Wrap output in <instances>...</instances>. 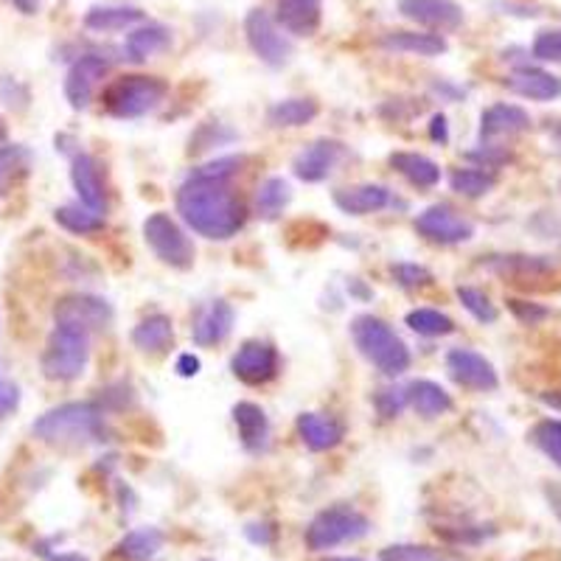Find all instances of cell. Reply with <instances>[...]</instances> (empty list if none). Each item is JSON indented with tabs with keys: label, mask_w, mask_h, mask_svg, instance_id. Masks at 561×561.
<instances>
[{
	"label": "cell",
	"mask_w": 561,
	"mask_h": 561,
	"mask_svg": "<svg viewBox=\"0 0 561 561\" xmlns=\"http://www.w3.org/2000/svg\"><path fill=\"white\" fill-rule=\"evenodd\" d=\"M404 323L421 337H447V334L455 332V320L449 314L438 312V309H413L404 318Z\"/></svg>",
	"instance_id": "obj_36"
},
{
	"label": "cell",
	"mask_w": 561,
	"mask_h": 561,
	"mask_svg": "<svg viewBox=\"0 0 561 561\" xmlns=\"http://www.w3.org/2000/svg\"><path fill=\"white\" fill-rule=\"evenodd\" d=\"M382 561H453L444 550L427 545H390L382 550Z\"/></svg>",
	"instance_id": "obj_40"
},
{
	"label": "cell",
	"mask_w": 561,
	"mask_h": 561,
	"mask_svg": "<svg viewBox=\"0 0 561 561\" xmlns=\"http://www.w3.org/2000/svg\"><path fill=\"white\" fill-rule=\"evenodd\" d=\"M12 7L18 9L20 14H28V18H32V14H37L39 9H43V0H12Z\"/></svg>",
	"instance_id": "obj_50"
},
{
	"label": "cell",
	"mask_w": 561,
	"mask_h": 561,
	"mask_svg": "<svg viewBox=\"0 0 561 561\" xmlns=\"http://www.w3.org/2000/svg\"><path fill=\"white\" fill-rule=\"evenodd\" d=\"M140 20H144V12L135 7H93L84 14V28L99 34L124 32Z\"/></svg>",
	"instance_id": "obj_29"
},
{
	"label": "cell",
	"mask_w": 561,
	"mask_h": 561,
	"mask_svg": "<svg viewBox=\"0 0 561 561\" xmlns=\"http://www.w3.org/2000/svg\"><path fill=\"white\" fill-rule=\"evenodd\" d=\"M370 530V519L359 514L351 505H332L323 508L307 528V548L320 553V550H332L337 545L357 542Z\"/></svg>",
	"instance_id": "obj_6"
},
{
	"label": "cell",
	"mask_w": 561,
	"mask_h": 561,
	"mask_svg": "<svg viewBox=\"0 0 561 561\" xmlns=\"http://www.w3.org/2000/svg\"><path fill=\"white\" fill-rule=\"evenodd\" d=\"M545 497H548L550 511H553V517L559 519V525H561V489L559 485H553V483L545 485Z\"/></svg>",
	"instance_id": "obj_49"
},
{
	"label": "cell",
	"mask_w": 561,
	"mask_h": 561,
	"mask_svg": "<svg viewBox=\"0 0 561 561\" xmlns=\"http://www.w3.org/2000/svg\"><path fill=\"white\" fill-rule=\"evenodd\" d=\"M233 320H237V312H233L228 300H210L208 307L199 309L197 320H194V343L203 345V348L222 343L233 332Z\"/></svg>",
	"instance_id": "obj_20"
},
{
	"label": "cell",
	"mask_w": 561,
	"mask_h": 561,
	"mask_svg": "<svg viewBox=\"0 0 561 561\" xmlns=\"http://www.w3.org/2000/svg\"><path fill=\"white\" fill-rule=\"evenodd\" d=\"M199 561H210V559H199Z\"/></svg>",
	"instance_id": "obj_55"
},
{
	"label": "cell",
	"mask_w": 561,
	"mask_h": 561,
	"mask_svg": "<svg viewBox=\"0 0 561 561\" xmlns=\"http://www.w3.org/2000/svg\"><path fill=\"white\" fill-rule=\"evenodd\" d=\"M399 12L433 32H458L463 26V9L455 0H399Z\"/></svg>",
	"instance_id": "obj_15"
},
{
	"label": "cell",
	"mask_w": 561,
	"mask_h": 561,
	"mask_svg": "<svg viewBox=\"0 0 561 561\" xmlns=\"http://www.w3.org/2000/svg\"><path fill=\"white\" fill-rule=\"evenodd\" d=\"M343 158H345V147L340 144V140L320 138L295 154L293 172L295 178L304 180V183H323V180L337 169V163Z\"/></svg>",
	"instance_id": "obj_13"
},
{
	"label": "cell",
	"mask_w": 561,
	"mask_h": 561,
	"mask_svg": "<svg viewBox=\"0 0 561 561\" xmlns=\"http://www.w3.org/2000/svg\"><path fill=\"white\" fill-rule=\"evenodd\" d=\"M334 205H337L343 214H348V217H368V214H377V210L388 208L390 192L385 185L377 183L351 185V188L334 192Z\"/></svg>",
	"instance_id": "obj_21"
},
{
	"label": "cell",
	"mask_w": 561,
	"mask_h": 561,
	"mask_svg": "<svg viewBox=\"0 0 561 561\" xmlns=\"http://www.w3.org/2000/svg\"><path fill=\"white\" fill-rule=\"evenodd\" d=\"M505 88L511 93H517V96L530 99V102H553V99L561 96V79L542 68H530V65L508 73Z\"/></svg>",
	"instance_id": "obj_19"
},
{
	"label": "cell",
	"mask_w": 561,
	"mask_h": 561,
	"mask_svg": "<svg viewBox=\"0 0 561 561\" xmlns=\"http://www.w3.org/2000/svg\"><path fill=\"white\" fill-rule=\"evenodd\" d=\"M325 561H363V559H325Z\"/></svg>",
	"instance_id": "obj_54"
},
{
	"label": "cell",
	"mask_w": 561,
	"mask_h": 561,
	"mask_svg": "<svg viewBox=\"0 0 561 561\" xmlns=\"http://www.w3.org/2000/svg\"><path fill=\"white\" fill-rule=\"evenodd\" d=\"M169 84L158 77H122L104 90V110L113 118H140L167 102Z\"/></svg>",
	"instance_id": "obj_4"
},
{
	"label": "cell",
	"mask_w": 561,
	"mask_h": 561,
	"mask_svg": "<svg viewBox=\"0 0 561 561\" xmlns=\"http://www.w3.org/2000/svg\"><path fill=\"white\" fill-rule=\"evenodd\" d=\"M169 45H172V32L163 23H147V26L129 32L127 43H124V54L133 62H147L154 54L167 51Z\"/></svg>",
	"instance_id": "obj_28"
},
{
	"label": "cell",
	"mask_w": 561,
	"mask_h": 561,
	"mask_svg": "<svg viewBox=\"0 0 561 561\" xmlns=\"http://www.w3.org/2000/svg\"><path fill=\"white\" fill-rule=\"evenodd\" d=\"M390 167L402 174L410 185L415 188H435L440 183V167L435 160H430L427 154L419 152H393L390 154Z\"/></svg>",
	"instance_id": "obj_27"
},
{
	"label": "cell",
	"mask_w": 561,
	"mask_h": 561,
	"mask_svg": "<svg viewBox=\"0 0 561 561\" xmlns=\"http://www.w3.org/2000/svg\"><path fill=\"white\" fill-rule=\"evenodd\" d=\"M3 138H7V124L0 122V140H3Z\"/></svg>",
	"instance_id": "obj_53"
},
{
	"label": "cell",
	"mask_w": 561,
	"mask_h": 561,
	"mask_svg": "<svg viewBox=\"0 0 561 561\" xmlns=\"http://www.w3.org/2000/svg\"><path fill=\"white\" fill-rule=\"evenodd\" d=\"M54 219H57L59 228H65L68 233H77V237H90V233H99V230H104L102 214L90 210L88 205H82V203L62 205V208L54 210Z\"/></svg>",
	"instance_id": "obj_34"
},
{
	"label": "cell",
	"mask_w": 561,
	"mask_h": 561,
	"mask_svg": "<svg viewBox=\"0 0 561 561\" xmlns=\"http://www.w3.org/2000/svg\"><path fill=\"white\" fill-rule=\"evenodd\" d=\"M320 113L314 99H284L270 107L267 118L273 127H304V124L314 122Z\"/></svg>",
	"instance_id": "obj_32"
},
{
	"label": "cell",
	"mask_w": 561,
	"mask_h": 561,
	"mask_svg": "<svg viewBox=\"0 0 561 561\" xmlns=\"http://www.w3.org/2000/svg\"><path fill=\"white\" fill-rule=\"evenodd\" d=\"M390 273H393L396 284H402V287L408 289H419L433 284V273H430L427 267H419V264H393Z\"/></svg>",
	"instance_id": "obj_42"
},
{
	"label": "cell",
	"mask_w": 561,
	"mask_h": 561,
	"mask_svg": "<svg viewBox=\"0 0 561 561\" xmlns=\"http://www.w3.org/2000/svg\"><path fill=\"white\" fill-rule=\"evenodd\" d=\"M20 408V388L9 379H0V419H9Z\"/></svg>",
	"instance_id": "obj_45"
},
{
	"label": "cell",
	"mask_w": 561,
	"mask_h": 561,
	"mask_svg": "<svg viewBox=\"0 0 561 561\" xmlns=\"http://www.w3.org/2000/svg\"><path fill=\"white\" fill-rule=\"evenodd\" d=\"M298 435L312 453H329L343 440L345 430L340 421L329 419L320 413H304L298 415Z\"/></svg>",
	"instance_id": "obj_22"
},
{
	"label": "cell",
	"mask_w": 561,
	"mask_h": 561,
	"mask_svg": "<svg viewBox=\"0 0 561 561\" xmlns=\"http://www.w3.org/2000/svg\"><path fill=\"white\" fill-rule=\"evenodd\" d=\"M530 438L561 469V419H545L530 430Z\"/></svg>",
	"instance_id": "obj_37"
},
{
	"label": "cell",
	"mask_w": 561,
	"mask_h": 561,
	"mask_svg": "<svg viewBox=\"0 0 561 561\" xmlns=\"http://www.w3.org/2000/svg\"><path fill=\"white\" fill-rule=\"evenodd\" d=\"M351 337L365 359L385 377H402L410 368V348L402 337L374 314H359L351 320Z\"/></svg>",
	"instance_id": "obj_3"
},
{
	"label": "cell",
	"mask_w": 561,
	"mask_h": 561,
	"mask_svg": "<svg viewBox=\"0 0 561 561\" xmlns=\"http://www.w3.org/2000/svg\"><path fill=\"white\" fill-rule=\"evenodd\" d=\"M144 239H147L149 250H152L167 267L188 270L194 264L192 239L185 237V230L180 228L169 214H163V210L149 214L147 222H144Z\"/></svg>",
	"instance_id": "obj_7"
},
{
	"label": "cell",
	"mask_w": 561,
	"mask_h": 561,
	"mask_svg": "<svg viewBox=\"0 0 561 561\" xmlns=\"http://www.w3.org/2000/svg\"><path fill=\"white\" fill-rule=\"evenodd\" d=\"M70 183L77 188L79 203L88 205L90 210L102 214L107 208V185H104V174L99 160L93 154H73L70 160Z\"/></svg>",
	"instance_id": "obj_16"
},
{
	"label": "cell",
	"mask_w": 561,
	"mask_h": 561,
	"mask_svg": "<svg viewBox=\"0 0 561 561\" xmlns=\"http://www.w3.org/2000/svg\"><path fill=\"white\" fill-rule=\"evenodd\" d=\"M530 129V115L517 104H491L480 115V140L494 144L500 138H514Z\"/></svg>",
	"instance_id": "obj_17"
},
{
	"label": "cell",
	"mask_w": 561,
	"mask_h": 561,
	"mask_svg": "<svg viewBox=\"0 0 561 561\" xmlns=\"http://www.w3.org/2000/svg\"><path fill=\"white\" fill-rule=\"evenodd\" d=\"M178 214L194 233L217 242L237 237L248 219V208L228 180L203 174H192L180 185Z\"/></svg>",
	"instance_id": "obj_1"
},
{
	"label": "cell",
	"mask_w": 561,
	"mask_h": 561,
	"mask_svg": "<svg viewBox=\"0 0 561 561\" xmlns=\"http://www.w3.org/2000/svg\"><path fill=\"white\" fill-rule=\"evenodd\" d=\"M385 51L396 54H415V57H440L447 54V39L440 34H427V32H388L379 39Z\"/></svg>",
	"instance_id": "obj_24"
},
{
	"label": "cell",
	"mask_w": 561,
	"mask_h": 561,
	"mask_svg": "<svg viewBox=\"0 0 561 561\" xmlns=\"http://www.w3.org/2000/svg\"><path fill=\"white\" fill-rule=\"evenodd\" d=\"M230 370L244 385H267L278 374V351L264 340H248L230 359Z\"/></svg>",
	"instance_id": "obj_12"
},
{
	"label": "cell",
	"mask_w": 561,
	"mask_h": 561,
	"mask_svg": "<svg viewBox=\"0 0 561 561\" xmlns=\"http://www.w3.org/2000/svg\"><path fill=\"white\" fill-rule=\"evenodd\" d=\"M534 57L539 62L561 65V28H545L534 39Z\"/></svg>",
	"instance_id": "obj_41"
},
{
	"label": "cell",
	"mask_w": 561,
	"mask_h": 561,
	"mask_svg": "<svg viewBox=\"0 0 561 561\" xmlns=\"http://www.w3.org/2000/svg\"><path fill=\"white\" fill-rule=\"evenodd\" d=\"M45 561H88L84 556L79 553H48V550H37Z\"/></svg>",
	"instance_id": "obj_51"
},
{
	"label": "cell",
	"mask_w": 561,
	"mask_h": 561,
	"mask_svg": "<svg viewBox=\"0 0 561 561\" xmlns=\"http://www.w3.org/2000/svg\"><path fill=\"white\" fill-rule=\"evenodd\" d=\"M323 20V0H278L275 23L295 37H314Z\"/></svg>",
	"instance_id": "obj_18"
},
{
	"label": "cell",
	"mask_w": 561,
	"mask_h": 561,
	"mask_svg": "<svg viewBox=\"0 0 561 561\" xmlns=\"http://www.w3.org/2000/svg\"><path fill=\"white\" fill-rule=\"evenodd\" d=\"M449 377L460 385V388L478 390V393H489V390L500 388V377L494 365L472 348H453L447 354Z\"/></svg>",
	"instance_id": "obj_11"
},
{
	"label": "cell",
	"mask_w": 561,
	"mask_h": 561,
	"mask_svg": "<svg viewBox=\"0 0 561 561\" xmlns=\"http://www.w3.org/2000/svg\"><path fill=\"white\" fill-rule=\"evenodd\" d=\"M293 199V188L284 178H270L259 185V192H255V214L267 222L278 219L284 214V208Z\"/></svg>",
	"instance_id": "obj_31"
},
{
	"label": "cell",
	"mask_w": 561,
	"mask_h": 561,
	"mask_svg": "<svg viewBox=\"0 0 561 561\" xmlns=\"http://www.w3.org/2000/svg\"><path fill=\"white\" fill-rule=\"evenodd\" d=\"M458 300L463 304L466 312L472 314L474 320H480V323H494L497 320V309H494V304H491L483 289L458 287Z\"/></svg>",
	"instance_id": "obj_39"
},
{
	"label": "cell",
	"mask_w": 561,
	"mask_h": 561,
	"mask_svg": "<svg viewBox=\"0 0 561 561\" xmlns=\"http://www.w3.org/2000/svg\"><path fill=\"white\" fill-rule=\"evenodd\" d=\"M167 542L163 530L158 528H135L118 542V556L127 561H149Z\"/></svg>",
	"instance_id": "obj_33"
},
{
	"label": "cell",
	"mask_w": 561,
	"mask_h": 561,
	"mask_svg": "<svg viewBox=\"0 0 561 561\" xmlns=\"http://www.w3.org/2000/svg\"><path fill=\"white\" fill-rule=\"evenodd\" d=\"M54 320H57V325H65V329L93 334L113 323V307L104 298H99V295L70 293L54 304Z\"/></svg>",
	"instance_id": "obj_8"
},
{
	"label": "cell",
	"mask_w": 561,
	"mask_h": 561,
	"mask_svg": "<svg viewBox=\"0 0 561 561\" xmlns=\"http://www.w3.org/2000/svg\"><path fill=\"white\" fill-rule=\"evenodd\" d=\"M244 536H248L253 545H273L275 530L270 528V525H264V523L262 525L253 523V525H248V528H244Z\"/></svg>",
	"instance_id": "obj_46"
},
{
	"label": "cell",
	"mask_w": 561,
	"mask_h": 561,
	"mask_svg": "<svg viewBox=\"0 0 561 561\" xmlns=\"http://www.w3.org/2000/svg\"><path fill=\"white\" fill-rule=\"evenodd\" d=\"M415 230L433 244H463L474 237V225L449 205H430L415 217Z\"/></svg>",
	"instance_id": "obj_10"
},
{
	"label": "cell",
	"mask_w": 561,
	"mask_h": 561,
	"mask_svg": "<svg viewBox=\"0 0 561 561\" xmlns=\"http://www.w3.org/2000/svg\"><path fill=\"white\" fill-rule=\"evenodd\" d=\"M244 34L255 57L270 68H284L293 57V43L284 37L278 23L264 9H250L244 18Z\"/></svg>",
	"instance_id": "obj_9"
},
{
	"label": "cell",
	"mask_w": 561,
	"mask_h": 561,
	"mask_svg": "<svg viewBox=\"0 0 561 561\" xmlns=\"http://www.w3.org/2000/svg\"><path fill=\"white\" fill-rule=\"evenodd\" d=\"M508 309H511V314H514V318L525 325H539L550 314L542 304H534V300H519V298H508Z\"/></svg>",
	"instance_id": "obj_43"
},
{
	"label": "cell",
	"mask_w": 561,
	"mask_h": 561,
	"mask_svg": "<svg viewBox=\"0 0 561 561\" xmlns=\"http://www.w3.org/2000/svg\"><path fill=\"white\" fill-rule=\"evenodd\" d=\"M32 172V152L26 147H0V197H7Z\"/></svg>",
	"instance_id": "obj_30"
},
{
	"label": "cell",
	"mask_w": 561,
	"mask_h": 561,
	"mask_svg": "<svg viewBox=\"0 0 561 561\" xmlns=\"http://www.w3.org/2000/svg\"><path fill=\"white\" fill-rule=\"evenodd\" d=\"M550 138H553V144H556V147L561 149V124H556V127L550 129Z\"/></svg>",
	"instance_id": "obj_52"
},
{
	"label": "cell",
	"mask_w": 561,
	"mask_h": 561,
	"mask_svg": "<svg viewBox=\"0 0 561 561\" xmlns=\"http://www.w3.org/2000/svg\"><path fill=\"white\" fill-rule=\"evenodd\" d=\"M174 343V325L169 314H149L133 329V345L144 354H163Z\"/></svg>",
	"instance_id": "obj_25"
},
{
	"label": "cell",
	"mask_w": 561,
	"mask_h": 561,
	"mask_svg": "<svg viewBox=\"0 0 561 561\" xmlns=\"http://www.w3.org/2000/svg\"><path fill=\"white\" fill-rule=\"evenodd\" d=\"M430 138L435 144H447L449 140V124H447V115H433V122H430Z\"/></svg>",
	"instance_id": "obj_47"
},
{
	"label": "cell",
	"mask_w": 561,
	"mask_h": 561,
	"mask_svg": "<svg viewBox=\"0 0 561 561\" xmlns=\"http://www.w3.org/2000/svg\"><path fill=\"white\" fill-rule=\"evenodd\" d=\"M491 267L497 270V273L505 275H542L550 270V262L545 259H536V255H500L491 262Z\"/></svg>",
	"instance_id": "obj_38"
},
{
	"label": "cell",
	"mask_w": 561,
	"mask_h": 561,
	"mask_svg": "<svg viewBox=\"0 0 561 561\" xmlns=\"http://www.w3.org/2000/svg\"><path fill=\"white\" fill-rule=\"evenodd\" d=\"M34 435L51 447H82L102 438V410L90 402H68L34 421Z\"/></svg>",
	"instance_id": "obj_2"
},
{
	"label": "cell",
	"mask_w": 561,
	"mask_h": 561,
	"mask_svg": "<svg viewBox=\"0 0 561 561\" xmlns=\"http://www.w3.org/2000/svg\"><path fill=\"white\" fill-rule=\"evenodd\" d=\"M110 62L99 54H84L77 62L70 65L68 77H65V99L73 110H84L93 99L96 84L107 77Z\"/></svg>",
	"instance_id": "obj_14"
},
{
	"label": "cell",
	"mask_w": 561,
	"mask_h": 561,
	"mask_svg": "<svg viewBox=\"0 0 561 561\" xmlns=\"http://www.w3.org/2000/svg\"><path fill=\"white\" fill-rule=\"evenodd\" d=\"M90 363V334L57 325L45 343L43 374L51 382H73Z\"/></svg>",
	"instance_id": "obj_5"
},
{
	"label": "cell",
	"mask_w": 561,
	"mask_h": 561,
	"mask_svg": "<svg viewBox=\"0 0 561 561\" xmlns=\"http://www.w3.org/2000/svg\"><path fill=\"white\" fill-rule=\"evenodd\" d=\"M233 421H237L239 438H242L244 449L253 455L264 453L270 444V421L264 410L253 402H239L233 408Z\"/></svg>",
	"instance_id": "obj_23"
},
{
	"label": "cell",
	"mask_w": 561,
	"mask_h": 561,
	"mask_svg": "<svg viewBox=\"0 0 561 561\" xmlns=\"http://www.w3.org/2000/svg\"><path fill=\"white\" fill-rule=\"evenodd\" d=\"M404 404H408L404 390H379L377 393V408L385 419H396L404 410Z\"/></svg>",
	"instance_id": "obj_44"
},
{
	"label": "cell",
	"mask_w": 561,
	"mask_h": 561,
	"mask_svg": "<svg viewBox=\"0 0 561 561\" xmlns=\"http://www.w3.org/2000/svg\"><path fill=\"white\" fill-rule=\"evenodd\" d=\"M408 396V404L424 419H438V415L449 413L453 410V396L440 388L438 382H430V379H419V382H410L404 388Z\"/></svg>",
	"instance_id": "obj_26"
},
{
	"label": "cell",
	"mask_w": 561,
	"mask_h": 561,
	"mask_svg": "<svg viewBox=\"0 0 561 561\" xmlns=\"http://www.w3.org/2000/svg\"><path fill=\"white\" fill-rule=\"evenodd\" d=\"M178 374H180V377H197V374H199V357H194V354H180V357H178Z\"/></svg>",
	"instance_id": "obj_48"
},
{
	"label": "cell",
	"mask_w": 561,
	"mask_h": 561,
	"mask_svg": "<svg viewBox=\"0 0 561 561\" xmlns=\"http://www.w3.org/2000/svg\"><path fill=\"white\" fill-rule=\"evenodd\" d=\"M449 185H453V192H458L460 197L478 199V197H485V194L497 185V174L485 172L483 167L455 169V172L449 174Z\"/></svg>",
	"instance_id": "obj_35"
}]
</instances>
